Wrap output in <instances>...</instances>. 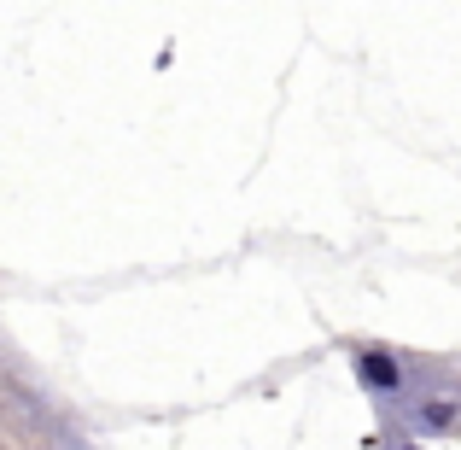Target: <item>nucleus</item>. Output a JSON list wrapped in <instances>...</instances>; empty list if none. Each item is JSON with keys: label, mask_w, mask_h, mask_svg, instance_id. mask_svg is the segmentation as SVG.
<instances>
[{"label": "nucleus", "mask_w": 461, "mask_h": 450, "mask_svg": "<svg viewBox=\"0 0 461 450\" xmlns=\"http://www.w3.org/2000/svg\"><path fill=\"white\" fill-rule=\"evenodd\" d=\"M350 369H357V386L374 398V404H409V398H420L415 392L420 374L409 369L392 345H357L350 351Z\"/></svg>", "instance_id": "1"}, {"label": "nucleus", "mask_w": 461, "mask_h": 450, "mask_svg": "<svg viewBox=\"0 0 461 450\" xmlns=\"http://www.w3.org/2000/svg\"><path fill=\"white\" fill-rule=\"evenodd\" d=\"M397 450H427V445H397Z\"/></svg>", "instance_id": "3"}, {"label": "nucleus", "mask_w": 461, "mask_h": 450, "mask_svg": "<svg viewBox=\"0 0 461 450\" xmlns=\"http://www.w3.org/2000/svg\"><path fill=\"white\" fill-rule=\"evenodd\" d=\"M403 427L415 433V439H450L461 427V404L456 398H438V392H420L403 404Z\"/></svg>", "instance_id": "2"}]
</instances>
